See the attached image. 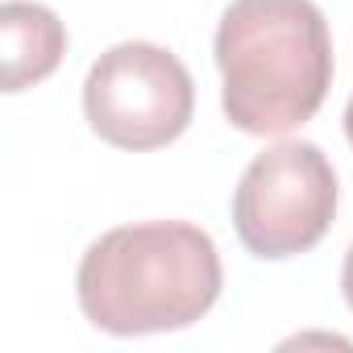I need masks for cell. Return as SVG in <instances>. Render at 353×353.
<instances>
[{"label":"cell","instance_id":"3","mask_svg":"<svg viewBox=\"0 0 353 353\" xmlns=\"http://www.w3.org/2000/svg\"><path fill=\"white\" fill-rule=\"evenodd\" d=\"M336 216V170L312 141L262 150L233 192V229L254 258L279 262L324 241Z\"/></svg>","mask_w":353,"mask_h":353},{"label":"cell","instance_id":"1","mask_svg":"<svg viewBox=\"0 0 353 353\" xmlns=\"http://www.w3.org/2000/svg\"><path fill=\"white\" fill-rule=\"evenodd\" d=\"M221 283V254L204 229L150 221L108 229L92 241L75 274V295L96 328L145 336L196 324L216 303Z\"/></svg>","mask_w":353,"mask_h":353},{"label":"cell","instance_id":"4","mask_svg":"<svg viewBox=\"0 0 353 353\" xmlns=\"http://www.w3.org/2000/svg\"><path fill=\"white\" fill-rule=\"evenodd\" d=\"M88 125L117 150L170 145L196 112L188 67L154 42H121L104 50L83 79Z\"/></svg>","mask_w":353,"mask_h":353},{"label":"cell","instance_id":"6","mask_svg":"<svg viewBox=\"0 0 353 353\" xmlns=\"http://www.w3.org/2000/svg\"><path fill=\"white\" fill-rule=\"evenodd\" d=\"M341 287H345V299H349V307H353V245H349V254H345V270H341Z\"/></svg>","mask_w":353,"mask_h":353},{"label":"cell","instance_id":"2","mask_svg":"<svg viewBox=\"0 0 353 353\" xmlns=\"http://www.w3.org/2000/svg\"><path fill=\"white\" fill-rule=\"evenodd\" d=\"M225 117L254 137L312 121L332 88V38L312 0H233L216 26Z\"/></svg>","mask_w":353,"mask_h":353},{"label":"cell","instance_id":"7","mask_svg":"<svg viewBox=\"0 0 353 353\" xmlns=\"http://www.w3.org/2000/svg\"><path fill=\"white\" fill-rule=\"evenodd\" d=\"M345 137H349V145H353V96H349V108H345Z\"/></svg>","mask_w":353,"mask_h":353},{"label":"cell","instance_id":"5","mask_svg":"<svg viewBox=\"0 0 353 353\" xmlns=\"http://www.w3.org/2000/svg\"><path fill=\"white\" fill-rule=\"evenodd\" d=\"M0 50H5V92H26L54 75L67 54V30L46 5L5 0L0 5Z\"/></svg>","mask_w":353,"mask_h":353}]
</instances>
